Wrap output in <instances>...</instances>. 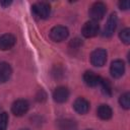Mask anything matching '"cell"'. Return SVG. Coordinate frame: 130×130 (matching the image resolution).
I'll use <instances>...</instances> for the list:
<instances>
[{
    "label": "cell",
    "instance_id": "52a82bcc",
    "mask_svg": "<svg viewBox=\"0 0 130 130\" xmlns=\"http://www.w3.org/2000/svg\"><path fill=\"white\" fill-rule=\"evenodd\" d=\"M117 24H118V17H117V14L116 13H112L108 20H107V23L105 25V28L103 30V36L106 37V38H110L114 35V31L116 30V27H117Z\"/></svg>",
    "mask_w": 130,
    "mask_h": 130
},
{
    "label": "cell",
    "instance_id": "ba28073f",
    "mask_svg": "<svg viewBox=\"0 0 130 130\" xmlns=\"http://www.w3.org/2000/svg\"><path fill=\"white\" fill-rule=\"evenodd\" d=\"M110 72H111V75L114 78H120L125 72V64H124V62L122 60H120V59L114 60L112 62V64H111Z\"/></svg>",
    "mask_w": 130,
    "mask_h": 130
},
{
    "label": "cell",
    "instance_id": "3957f363",
    "mask_svg": "<svg viewBox=\"0 0 130 130\" xmlns=\"http://www.w3.org/2000/svg\"><path fill=\"white\" fill-rule=\"evenodd\" d=\"M68 35H69L68 28L63 25H56L49 32L50 39L53 42H62L67 39Z\"/></svg>",
    "mask_w": 130,
    "mask_h": 130
},
{
    "label": "cell",
    "instance_id": "9a60e30c",
    "mask_svg": "<svg viewBox=\"0 0 130 130\" xmlns=\"http://www.w3.org/2000/svg\"><path fill=\"white\" fill-rule=\"evenodd\" d=\"M100 85H101V88H102V91H103L104 94L109 95V96L112 94V84L108 79H103L102 78V80L100 82Z\"/></svg>",
    "mask_w": 130,
    "mask_h": 130
},
{
    "label": "cell",
    "instance_id": "7c38bea8",
    "mask_svg": "<svg viewBox=\"0 0 130 130\" xmlns=\"http://www.w3.org/2000/svg\"><path fill=\"white\" fill-rule=\"evenodd\" d=\"M89 102L84 98H78L73 103V108L78 114H86L89 110Z\"/></svg>",
    "mask_w": 130,
    "mask_h": 130
},
{
    "label": "cell",
    "instance_id": "7a4b0ae2",
    "mask_svg": "<svg viewBox=\"0 0 130 130\" xmlns=\"http://www.w3.org/2000/svg\"><path fill=\"white\" fill-rule=\"evenodd\" d=\"M106 12H107V6H106V4L104 2H100V1L99 2H94L90 6L89 11H88L90 18L93 21H96V22H98V20H101L105 16Z\"/></svg>",
    "mask_w": 130,
    "mask_h": 130
},
{
    "label": "cell",
    "instance_id": "277c9868",
    "mask_svg": "<svg viewBox=\"0 0 130 130\" xmlns=\"http://www.w3.org/2000/svg\"><path fill=\"white\" fill-rule=\"evenodd\" d=\"M90 62L93 66L102 67L107 62V52L105 49L99 48L91 52L90 54Z\"/></svg>",
    "mask_w": 130,
    "mask_h": 130
},
{
    "label": "cell",
    "instance_id": "2e32d148",
    "mask_svg": "<svg viewBox=\"0 0 130 130\" xmlns=\"http://www.w3.org/2000/svg\"><path fill=\"white\" fill-rule=\"evenodd\" d=\"M119 104L122 108H124L125 110L130 109V93L129 92H125L123 93L120 99H119Z\"/></svg>",
    "mask_w": 130,
    "mask_h": 130
},
{
    "label": "cell",
    "instance_id": "44dd1931",
    "mask_svg": "<svg viewBox=\"0 0 130 130\" xmlns=\"http://www.w3.org/2000/svg\"><path fill=\"white\" fill-rule=\"evenodd\" d=\"M10 3H11V2H2L1 4H2V5H9Z\"/></svg>",
    "mask_w": 130,
    "mask_h": 130
},
{
    "label": "cell",
    "instance_id": "d6986e66",
    "mask_svg": "<svg viewBox=\"0 0 130 130\" xmlns=\"http://www.w3.org/2000/svg\"><path fill=\"white\" fill-rule=\"evenodd\" d=\"M118 5H119V7H120L121 10H127V9L129 8L130 3H129L128 0H125V1H120V2L118 3Z\"/></svg>",
    "mask_w": 130,
    "mask_h": 130
},
{
    "label": "cell",
    "instance_id": "e0dca14e",
    "mask_svg": "<svg viewBox=\"0 0 130 130\" xmlns=\"http://www.w3.org/2000/svg\"><path fill=\"white\" fill-rule=\"evenodd\" d=\"M120 40L125 44V45H129L130 44V28L125 27L124 29H122L119 34Z\"/></svg>",
    "mask_w": 130,
    "mask_h": 130
},
{
    "label": "cell",
    "instance_id": "8fae6325",
    "mask_svg": "<svg viewBox=\"0 0 130 130\" xmlns=\"http://www.w3.org/2000/svg\"><path fill=\"white\" fill-rule=\"evenodd\" d=\"M101 80H102L101 76L98 75L96 73H94L93 71H86L83 74V81L87 86L94 87L100 84Z\"/></svg>",
    "mask_w": 130,
    "mask_h": 130
},
{
    "label": "cell",
    "instance_id": "5b68a950",
    "mask_svg": "<svg viewBox=\"0 0 130 130\" xmlns=\"http://www.w3.org/2000/svg\"><path fill=\"white\" fill-rule=\"evenodd\" d=\"M28 109H29V104L26 100H23V99L16 100L11 106V112L16 117L23 116L24 114H26Z\"/></svg>",
    "mask_w": 130,
    "mask_h": 130
},
{
    "label": "cell",
    "instance_id": "ffe728a7",
    "mask_svg": "<svg viewBox=\"0 0 130 130\" xmlns=\"http://www.w3.org/2000/svg\"><path fill=\"white\" fill-rule=\"evenodd\" d=\"M81 44H82V43L80 42V40H78V39H74V40H72V41H71L70 46H71V47H73V48H78Z\"/></svg>",
    "mask_w": 130,
    "mask_h": 130
},
{
    "label": "cell",
    "instance_id": "9c48e42d",
    "mask_svg": "<svg viewBox=\"0 0 130 130\" xmlns=\"http://www.w3.org/2000/svg\"><path fill=\"white\" fill-rule=\"evenodd\" d=\"M16 43V38L11 34H4L0 36V50L6 51L11 49Z\"/></svg>",
    "mask_w": 130,
    "mask_h": 130
},
{
    "label": "cell",
    "instance_id": "5bb4252c",
    "mask_svg": "<svg viewBox=\"0 0 130 130\" xmlns=\"http://www.w3.org/2000/svg\"><path fill=\"white\" fill-rule=\"evenodd\" d=\"M96 114H98L100 119H102V120H109V119L112 118L113 111H112L110 106H108V105H101L98 108V110H96Z\"/></svg>",
    "mask_w": 130,
    "mask_h": 130
},
{
    "label": "cell",
    "instance_id": "ac0fdd59",
    "mask_svg": "<svg viewBox=\"0 0 130 130\" xmlns=\"http://www.w3.org/2000/svg\"><path fill=\"white\" fill-rule=\"evenodd\" d=\"M8 124V115L5 112L0 113V130H6Z\"/></svg>",
    "mask_w": 130,
    "mask_h": 130
},
{
    "label": "cell",
    "instance_id": "603a6c76",
    "mask_svg": "<svg viewBox=\"0 0 130 130\" xmlns=\"http://www.w3.org/2000/svg\"><path fill=\"white\" fill-rule=\"evenodd\" d=\"M86 130H90V129H86Z\"/></svg>",
    "mask_w": 130,
    "mask_h": 130
},
{
    "label": "cell",
    "instance_id": "8992f818",
    "mask_svg": "<svg viewBox=\"0 0 130 130\" xmlns=\"http://www.w3.org/2000/svg\"><path fill=\"white\" fill-rule=\"evenodd\" d=\"M99 30H100L99 23L96 21L89 20L83 24L81 32L84 38H93L99 34Z\"/></svg>",
    "mask_w": 130,
    "mask_h": 130
},
{
    "label": "cell",
    "instance_id": "7402d4cb",
    "mask_svg": "<svg viewBox=\"0 0 130 130\" xmlns=\"http://www.w3.org/2000/svg\"><path fill=\"white\" fill-rule=\"evenodd\" d=\"M22 130H27V129H22Z\"/></svg>",
    "mask_w": 130,
    "mask_h": 130
},
{
    "label": "cell",
    "instance_id": "6da1fadb",
    "mask_svg": "<svg viewBox=\"0 0 130 130\" xmlns=\"http://www.w3.org/2000/svg\"><path fill=\"white\" fill-rule=\"evenodd\" d=\"M31 12L36 17L40 19H46L50 16L51 6L48 2H37L31 6Z\"/></svg>",
    "mask_w": 130,
    "mask_h": 130
},
{
    "label": "cell",
    "instance_id": "30bf717a",
    "mask_svg": "<svg viewBox=\"0 0 130 130\" xmlns=\"http://www.w3.org/2000/svg\"><path fill=\"white\" fill-rule=\"evenodd\" d=\"M69 98V90L65 86H58L53 91V99L56 103H65Z\"/></svg>",
    "mask_w": 130,
    "mask_h": 130
},
{
    "label": "cell",
    "instance_id": "4fadbf2b",
    "mask_svg": "<svg viewBox=\"0 0 130 130\" xmlns=\"http://www.w3.org/2000/svg\"><path fill=\"white\" fill-rule=\"evenodd\" d=\"M12 74L11 66L6 62L0 63V83H4L9 80Z\"/></svg>",
    "mask_w": 130,
    "mask_h": 130
}]
</instances>
